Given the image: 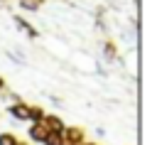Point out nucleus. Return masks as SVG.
<instances>
[{
    "instance_id": "20e7f679",
    "label": "nucleus",
    "mask_w": 157,
    "mask_h": 145,
    "mask_svg": "<svg viewBox=\"0 0 157 145\" xmlns=\"http://www.w3.org/2000/svg\"><path fill=\"white\" fill-rule=\"evenodd\" d=\"M32 135H34V138H37V140H44V133H42V130H39V128H34V130H32Z\"/></svg>"
},
{
    "instance_id": "f257e3e1",
    "label": "nucleus",
    "mask_w": 157,
    "mask_h": 145,
    "mask_svg": "<svg viewBox=\"0 0 157 145\" xmlns=\"http://www.w3.org/2000/svg\"><path fill=\"white\" fill-rule=\"evenodd\" d=\"M12 113H15L17 118H27V108H22V106H17V108H12Z\"/></svg>"
},
{
    "instance_id": "f03ea898",
    "label": "nucleus",
    "mask_w": 157,
    "mask_h": 145,
    "mask_svg": "<svg viewBox=\"0 0 157 145\" xmlns=\"http://www.w3.org/2000/svg\"><path fill=\"white\" fill-rule=\"evenodd\" d=\"M0 145H15V140H12L10 135H2V138H0Z\"/></svg>"
},
{
    "instance_id": "7ed1b4c3",
    "label": "nucleus",
    "mask_w": 157,
    "mask_h": 145,
    "mask_svg": "<svg viewBox=\"0 0 157 145\" xmlns=\"http://www.w3.org/2000/svg\"><path fill=\"white\" fill-rule=\"evenodd\" d=\"M47 145H59V138H56V133H54V135H49V138H47Z\"/></svg>"
}]
</instances>
